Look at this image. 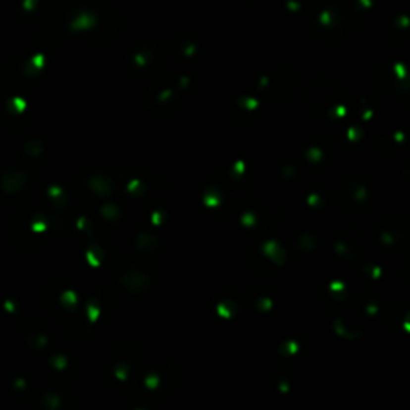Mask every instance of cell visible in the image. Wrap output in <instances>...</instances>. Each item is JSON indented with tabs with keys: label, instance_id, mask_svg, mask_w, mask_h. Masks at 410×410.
I'll list each match as a JSON object with an SVG mask.
<instances>
[{
	"label": "cell",
	"instance_id": "6da1fadb",
	"mask_svg": "<svg viewBox=\"0 0 410 410\" xmlns=\"http://www.w3.org/2000/svg\"><path fill=\"white\" fill-rule=\"evenodd\" d=\"M23 184H24V176L19 175L18 172H10L8 175H5L2 180V186L5 188V191H8V193L18 191Z\"/></svg>",
	"mask_w": 410,
	"mask_h": 410
}]
</instances>
